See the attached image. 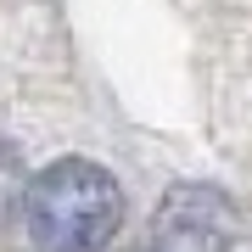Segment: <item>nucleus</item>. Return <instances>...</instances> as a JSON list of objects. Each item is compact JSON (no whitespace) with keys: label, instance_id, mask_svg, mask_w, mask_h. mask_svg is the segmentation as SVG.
Returning <instances> with one entry per match:
<instances>
[{"label":"nucleus","instance_id":"f257e3e1","mask_svg":"<svg viewBox=\"0 0 252 252\" xmlns=\"http://www.w3.org/2000/svg\"><path fill=\"white\" fill-rule=\"evenodd\" d=\"M23 219L45 252H101L124 224V185L90 157H56L28 180Z\"/></svg>","mask_w":252,"mask_h":252},{"label":"nucleus","instance_id":"7ed1b4c3","mask_svg":"<svg viewBox=\"0 0 252 252\" xmlns=\"http://www.w3.org/2000/svg\"><path fill=\"white\" fill-rule=\"evenodd\" d=\"M28 202V185H23V162L11 152V140H0V219L6 213H23Z\"/></svg>","mask_w":252,"mask_h":252},{"label":"nucleus","instance_id":"f03ea898","mask_svg":"<svg viewBox=\"0 0 252 252\" xmlns=\"http://www.w3.org/2000/svg\"><path fill=\"white\" fill-rule=\"evenodd\" d=\"M241 241V207L230 190L185 180L152 213V252H230Z\"/></svg>","mask_w":252,"mask_h":252}]
</instances>
